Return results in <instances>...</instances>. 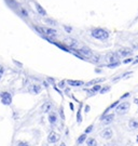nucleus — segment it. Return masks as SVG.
Listing matches in <instances>:
<instances>
[{
  "label": "nucleus",
  "instance_id": "1",
  "mask_svg": "<svg viewBox=\"0 0 138 146\" xmlns=\"http://www.w3.org/2000/svg\"><path fill=\"white\" fill-rule=\"evenodd\" d=\"M91 36L95 39H97V40L105 41L110 37V33L108 29H105L102 27H96V28H93L91 31Z\"/></svg>",
  "mask_w": 138,
  "mask_h": 146
},
{
  "label": "nucleus",
  "instance_id": "2",
  "mask_svg": "<svg viewBox=\"0 0 138 146\" xmlns=\"http://www.w3.org/2000/svg\"><path fill=\"white\" fill-rule=\"evenodd\" d=\"M37 31H39V34H41L42 36L46 37H53L55 38L57 36V31L55 29H53L51 27H46V26H37L35 27Z\"/></svg>",
  "mask_w": 138,
  "mask_h": 146
},
{
  "label": "nucleus",
  "instance_id": "3",
  "mask_svg": "<svg viewBox=\"0 0 138 146\" xmlns=\"http://www.w3.org/2000/svg\"><path fill=\"white\" fill-rule=\"evenodd\" d=\"M129 102H123V103H120V104L116 107L117 110V113L120 114V115H123V114H126L127 110H129Z\"/></svg>",
  "mask_w": 138,
  "mask_h": 146
},
{
  "label": "nucleus",
  "instance_id": "4",
  "mask_svg": "<svg viewBox=\"0 0 138 146\" xmlns=\"http://www.w3.org/2000/svg\"><path fill=\"white\" fill-rule=\"evenodd\" d=\"M70 51H76V52L80 53L81 55H83L85 58H90L93 56V52L91 49H88V48H81V49H73V50H70Z\"/></svg>",
  "mask_w": 138,
  "mask_h": 146
},
{
  "label": "nucleus",
  "instance_id": "5",
  "mask_svg": "<svg viewBox=\"0 0 138 146\" xmlns=\"http://www.w3.org/2000/svg\"><path fill=\"white\" fill-rule=\"evenodd\" d=\"M0 99H1V103L3 105H11L12 103V95L9 92H1L0 93Z\"/></svg>",
  "mask_w": 138,
  "mask_h": 146
},
{
  "label": "nucleus",
  "instance_id": "6",
  "mask_svg": "<svg viewBox=\"0 0 138 146\" xmlns=\"http://www.w3.org/2000/svg\"><path fill=\"white\" fill-rule=\"evenodd\" d=\"M118 54L120 55V58H127L133 54V50L131 48H121L118 50Z\"/></svg>",
  "mask_w": 138,
  "mask_h": 146
},
{
  "label": "nucleus",
  "instance_id": "7",
  "mask_svg": "<svg viewBox=\"0 0 138 146\" xmlns=\"http://www.w3.org/2000/svg\"><path fill=\"white\" fill-rule=\"evenodd\" d=\"M65 43H66V46H68V47L70 48V50L78 49V47H79L78 40L73 39V38H67V39H65Z\"/></svg>",
  "mask_w": 138,
  "mask_h": 146
},
{
  "label": "nucleus",
  "instance_id": "8",
  "mask_svg": "<svg viewBox=\"0 0 138 146\" xmlns=\"http://www.w3.org/2000/svg\"><path fill=\"white\" fill-rule=\"evenodd\" d=\"M106 58H107V61L109 63H114V62H118V60L120 58V55L118 54V52H114V53L111 52V53H108Z\"/></svg>",
  "mask_w": 138,
  "mask_h": 146
},
{
  "label": "nucleus",
  "instance_id": "9",
  "mask_svg": "<svg viewBox=\"0 0 138 146\" xmlns=\"http://www.w3.org/2000/svg\"><path fill=\"white\" fill-rule=\"evenodd\" d=\"M113 119H114V115L113 114H107V115L100 117V120H102L105 125H110L113 121Z\"/></svg>",
  "mask_w": 138,
  "mask_h": 146
},
{
  "label": "nucleus",
  "instance_id": "10",
  "mask_svg": "<svg viewBox=\"0 0 138 146\" xmlns=\"http://www.w3.org/2000/svg\"><path fill=\"white\" fill-rule=\"evenodd\" d=\"M58 140H59V135L57 134L56 132H54V131L50 132V134H49V136H48V141H49V143L54 144V143H56Z\"/></svg>",
  "mask_w": 138,
  "mask_h": 146
},
{
  "label": "nucleus",
  "instance_id": "11",
  "mask_svg": "<svg viewBox=\"0 0 138 146\" xmlns=\"http://www.w3.org/2000/svg\"><path fill=\"white\" fill-rule=\"evenodd\" d=\"M17 12H18V14H20L22 17H24V19H27V17L29 16L27 9L24 8L23 5H18V7H17Z\"/></svg>",
  "mask_w": 138,
  "mask_h": 146
},
{
  "label": "nucleus",
  "instance_id": "12",
  "mask_svg": "<svg viewBox=\"0 0 138 146\" xmlns=\"http://www.w3.org/2000/svg\"><path fill=\"white\" fill-rule=\"evenodd\" d=\"M52 107H53L52 103L48 101V102H44V104L41 106V110H42V113H50Z\"/></svg>",
  "mask_w": 138,
  "mask_h": 146
},
{
  "label": "nucleus",
  "instance_id": "13",
  "mask_svg": "<svg viewBox=\"0 0 138 146\" xmlns=\"http://www.w3.org/2000/svg\"><path fill=\"white\" fill-rule=\"evenodd\" d=\"M67 84H69L70 87H81L83 84H85L82 80H72V79L67 80Z\"/></svg>",
  "mask_w": 138,
  "mask_h": 146
},
{
  "label": "nucleus",
  "instance_id": "14",
  "mask_svg": "<svg viewBox=\"0 0 138 146\" xmlns=\"http://www.w3.org/2000/svg\"><path fill=\"white\" fill-rule=\"evenodd\" d=\"M48 119H49V122L51 123V125H56L57 122V114L56 113H54V111H51L50 114H49V117H48Z\"/></svg>",
  "mask_w": 138,
  "mask_h": 146
},
{
  "label": "nucleus",
  "instance_id": "15",
  "mask_svg": "<svg viewBox=\"0 0 138 146\" xmlns=\"http://www.w3.org/2000/svg\"><path fill=\"white\" fill-rule=\"evenodd\" d=\"M41 90H42V88H41V86H39V84H31L30 88H29V91H30L31 93L34 94H39L41 92Z\"/></svg>",
  "mask_w": 138,
  "mask_h": 146
},
{
  "label": "nucleus",
  "instance_id": "16",
  "mask_svg": "<svg viewBox=\"0 0 138 146\" xmlns=\"http://www.w3.org/2000/svg\"><path fill=\"white\" fill-rule=\"evenodd\" d=\"M112 135H113V133L111 129H106L105 131L102 132V136L104 139H106V140H110V139L112 137Z\"/></svg>",
  "mask_w": 138,
  "mask_h": 146
},
{
  "label": "nucleus",
  "instance_id": "17",
  "mask_svg": "<svg viewBox=\"0 0 138 146\" xmlns=\"http://www.w3.org/2000/svg\"><path fill=\"white\" fill-rule=\"evenodd\" d=\"M35 7H36L37 12L42 16H46V11L44 10V8H42V5H39L38 2H35Z\"/></svg>",
  "mask_w": 138,
  "mask_h": 146
},
{
  "label": "nucleus",
  "instance_id": "18",
  "mask_svg": "<svg viewBox=\"0 0 138 146\" xmlns=\"http://www.w3.org/2000/svg\"><path fill=\"white\" fill-rule=\"evenodd\" d=\"M102 81H105V78H97V79H93L91 81H88L87 84H85L86 87H90V86H94V84H97L99 82H102Z\"/></svg>",
  "mask_w": 138,
  "mask_h": 146
},
{
  "label": "nucleus",
  "instance_id": "19",
  "mask_svg": "<svg viewBox=\"0 0 138 146\" xmlns=\"http://www.w3.org/2000/svg\"><path fill=\"white\" fill-rule=\"evenodd\" d=\"M128 125H129L131 129L136 130V129H138V121L135 119H131L129 120V122H128Z\"/></svg>",
  "mask_w": 138,
  "mask_h": 146
},
{
  "label": "nucleus",
  "instance_id": "20",
  "mask_svg": "<svg viewBox=\"0 0 138 146\" xmlns=\"http://www.w3.org/2000/svg\"><path fill=\"white\" fill-rule=\"evenodd\" d=\"M44 22L48 23L49 25H53V26H56L57 25V22L54 21V20H52V19H50V17H44Z\"/></svg>",
  "mask_w": 138,
  "mask_h": 146
},
{
  "label": "nucleus",
  "instance_id": "21",
  "mask_svg": "<svg viewBox=\"0 0 138 146\" xmlns=\"http://www.w3.org/2000/svg\"><path fill=\"white\" fill-rule=\"evenodd\" d=\"M86 144H87V146H97V142H96L95 139L91 137V139H87Z\"/></svg>",
  "mask_w": 138,
  "mask_h": 146
},
{
  "label": "nucleus",
  "instance_id": "22",
  "mask_svg": "<svg viewBox=\"0 0 138 146\" xmlns=\"http://www.w3.org/2000/svg\"><path fill=\"white\" fill-rule=\"evenodd\" d=\"M86 140V133H83V134H81V135L79 136V139H78V144H82L83 142Z\"/></svg>",
  "mask_w": 138,
  "mask_h": 146
},
{
  "label": "nucleus",
  "instance_id": "23",
  "mask_svg": "<svg viewBox=\"0 0 138 146\" xmlns=\"http://www.w3.org/2000/svg\"><path fill=\"white\" fill-rule=\"evenodd\" d=\"M77 122L80 125L82 122V115H81V108H79V110H78L77 113Z\"/></svg>",
  "mask_w": 138,
  "mask_h": 146
},
{
  "label": "nucleus",
  "instance_id": "24",
  "mask_svg": "<svg viewBox=\"0 0 138 146\" xmlns=\"http://www.w3.org/2000/svg\"><path fill=\"white\" fill-rule=\"evenodd\" d=\"M118 66H120V62H114V63H109L107 65V67L109 68H116V67H118Z\"/></svg>",
  "mask_w": 138,
  "mask_h": 146
},
{
  "label": "nucleus",
  "instance_id": "25",
  "mask_svg": "<svg viewBox=\"0 0 138 146\" xmlns=\"http://www.w3.org/2000/svg\"><path fill=\"white\" fill-rule=\"evenodd\" d=\"M109 91H110V87H109V86H106V87H104V88L100 89L99 93H100V94H105V93H107V92H109Z\"/></svg>",
  "mask_w": 138,
  "mask_h": 146
},
{
  "label": "nucleus",
  "instance_id": "26",
  "mask_svg": "<svg viewBox=\"0 0 138 146\" xmlns=\"http://www.w3.org/2000/svg\"><path fill=\"white\" fill-rule=\"evenodd\" d=\"M93 128H94V125H88L86 129H85V131H84V133H86V134H87V133H91V132L93 131Z\"/></svg>",
  "mask_w": 138,
  "mask_h": 146
},
{
  "label": "nucleus",
  "instance_id": "27",
  "mask_svg": "<svg viewBox=\"0 0 138 146\" xmlns=\"http://www.w3.org/2000/svg\"><path fill=\"white\" fill-rule=\"evenodd\" d=\"M132 74H133V72H126V73H124L122 75V79L128 78L129 76H132Z\"/></svg>",
  "mask_w": 138,
  "mask_h": 146
},
{
  "label": "nucleus",
  "instance_id": "28",
  "mask_svg": "<svg viewBox=\"0 0 138 146\" xmlns=\"http://www.w3.org/2000/svg\"><path fill=\"white\" fill-rule=\"evenodd\" d=\"M133 62H134L133 58H127L123 61V64H129V63H133Z\"/></svg>",
  "mask_w": 138,
  "mask_h": 146
},
{
  "label": "nucleus",
  "instance_id": "29",
  "mask_svg": "<svg viewBox=\"0 0 138 146\" xmlns=\"http://www.w3.org/2000/svg\"><path fill=\"white\" fill-rule=\"evenodd\" d=\"M65 80H61V81H59L58 84H57V86H58V88H61V89H64L65 88Z\"/></svg>",
  "mask_w": 138,
  "mask_h": 146
},
{
  "label": "nucleus",
  "instance_id": "30",
  "mask_svg": "<svg viewBox=\"0 0 138 146\" xmlns=\"http://www.w3.org/2000/svg\"><path fill=\"white\" fill-rule=\"evenodd\" d=\"M59 115L61 117V120H65V114H64V108L63 107L59 108Z\"/></svg>",
  "mask_w": 138,
  "mask_h": 146
},
{
  "label": "nucleus",
  "instance_id": "31",
  "mask_svg": "<svg viewBox=\"0 0 138 146\" xmlns=\"http://www.w3.org/2000/svg\"><path fill=\"white\" fill-rule=\"evenodd\" d=\"M93 60H94V62H96V63H98L99 62V61H100V58H99V55H98V54H96V55H94V54H93Z\"/></svg>",
  "mask_w": 138,
  "mask_h": 146
},
{
  "label": "nucleus",
  "instance_id": "32",
  "mask_svg": "<svg viewBox=\"0 0 138 146\" xmlns=\"http://www.w3.org/2000/svg\"><path fill=\"white\" fill-rule=\"evenodd\" d=\"M64 29H65V31H67V33H68V34H70V33H71V31H72V28L71 27H69V26H67V25H64Z\"/></svg>",
  "mask_w": 138,
  "mask_h": 146
},
{
  "label": "nucleus",
  "instance_id": "33",
  "mask_svg": "<svg viewBox=\"0 0 138 146\" xmlns=\"http://www.w3.org/2000/svg\"><path fill=\"white\" fill-rule=\"evenodd\" d=\"M16 146H29V144L27 142H18Z\"/></svg>",
  "mask_w": 138,
  "mask_h": 146
},
{
  "label": "nucleus",
  "instance_id": "34",
  "mask_svg": "<svg viewBox=\"0 0 138 146\" xmlns=\"http://www.w3.org/2000/svg\"><path fill=\"white\" fill-rule=\"evenodd\" d=\"M90 110H91V107H90V105H85V106H84V111H85V113L87 114Z\"/></svg>",
  "mask_w": 138,
  "mask_h": 146
},
{
  "label": "nucleus",
  "instance_id": "35",
  "mask_svg": "<svg viewBox=\"0 0 138 146\" xmlns=\"http://www.w3.org/2000/svg\"><path fill=\"white\" fill-rule=\"evenodd\" d=\"M131 95V93L129 92H127V93H125V94H123L122 96H121V100H124V99H126V98H128Z\"/></svg>",
  "mask_w": 138,
  "mask_h": 146
},
{
  "label": "nucleus",
  "instance_id": "36",
  "mask_svg": "<svg viewBox=\"0 0 138 146\" xmlns=\"http://www.w3.org/2000/svg\"><path fill=\"white\" fill-rule=\"evenodd\" d=\"M48 81H49V82H51V84H53V86H54V82H55V79H54V78H51V77H49V78H48Z\"/></svg>",
  "mask_w": 138,
  "mask_h": 146
},
{
  "label": "nucleus",
  "instance_id": "37",
  "mask_svg": "<svg viewBox=\"0 0 138 146\" xmlns=\"http://www.w3.org/2000/svg\"><path fill=\"white\" fill-rule=\"evenodd\" d=\"M3 73H5V68H3L2 66H1V65H0V74L2 75Z\"/></svg>",
  "mask_w": 138,
  "mask_h": 146
},
{
  "label": "nucleus",
  "instance_id": "38",
  "mask_svg": "<svg viewBox=\"0 0 138 146\" xmlns=\"http://www.w3.org/2000/svg\"><path fill=\"white\" fill-rule=\"evenodd\" d=\"M69 107H70V110H75V106H73L72 103H69Z\"/></svg>",
  "mask_w": 138,
  "mask_h": 146
},
{
  "label": "nucleus",
  "instance_id": "39",
  "mask_svg": "<svg viewBox=\"0 0 138 146\" xmlns=\"http://www.w3.org/2000/svg\"><path fill=\"white\" fill-rule=\"evenodd\" d=\"M138 63V56H136V58H135V61L133 62V64H137Z\"/></svg>",
  "mask_w": 138,
  "mask_h": 146
},
{
  "label": "nucleus",
  "instance_id": "40",
  "mask_svg": "<svg viewBox=\"0 0 138 146\" xmlns=\"http://www.w3.org/2000/svg\"><path fill=\"white\" fill-rule=\"evenodd\" d=\"M43 84H44V87H46V88H48V87H49V84H48L46 81H43Z\"/></svg>",
  "mask_w": 138,
  "mask_h": 146
},
{
  "label": "nucleus",
  "instance_id": "41",
  "mask_svg": "<svg viewBox=\"0 0 138 146\" xmlns=\"http://www.w3.org/2000/svg\"><path fill=\"white\" fill-rule=\"evenodd\" d=\"M134 103H135V104H137V106H138V99L134 100Z\"/></svg>",
  "mask_w": 138,
  "mask_h": 146
},
{
  "label": "nucleus",
  "instance_id": "42",
  "mask_svg": "<svg viewBox=\"0 0 138 146\" xmlns=\"http://www.w3.org/2000/svg\"><path fill=\"white\" fill-rule=\"evenodd\" d=\"M95 72H96V73H102V70H100V69H95Z\"/></svg>",
  "mask_w": 138,
  "mask_h": 146
},
{
  "label": "nucleus",
  "instance_id": "43",
  "mask_svg": "<svg viewBox=\"0 0 138 146\" xmlns=\"http://www.w3.org/2000/svg\"><path fill=\"white\" fill-rule=\"evenodd\" d=\"M61 146H66V144H65V143H61Z\"/></svg>",
  "mask_w": 138,
  "mask_h": 146
},
{
  "label": "nucleus",
  "instance_id": "44",
  "mask_svg": "<svg viewBox=\"0 0 138 146\" xmlns=\"http://www.w3.org/2000/svg\"><path fill=\"white\" fill-rule=\"evenodd\" d=\"M136 142L138 143V135H137V137H136Z\"/></svg>",
  "mask_w": 138,
  "mask_h": 146
},
{
  "label": "nucleus",
  "instance_id": "45",
  "mask_svg": "<svg viewBox=\"0 0 138 146\" xmlns=\"http://www.w3.org/2000/svg\"><path fill=\"white\" fill-rule=\"evenodd\" d=\"M1 76H2V75H1V74H0V79H1Z\"/></svg>",
  "mask_w": 138,
  "mask_h": 146
}]
</instances>
